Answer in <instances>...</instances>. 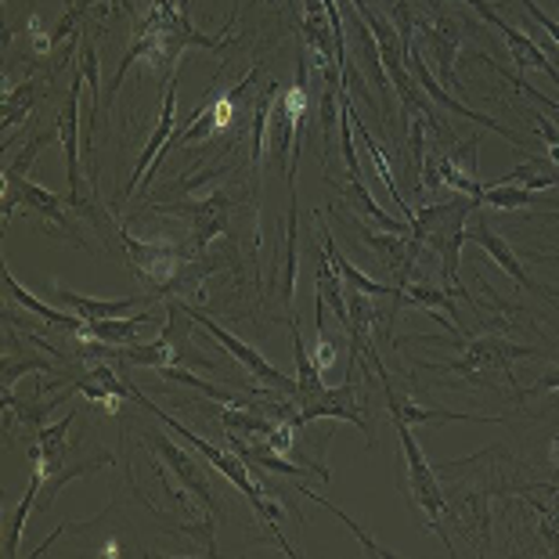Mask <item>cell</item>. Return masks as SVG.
<instances>
[{"label":"cell","mask_w":559,"mask_h":559,"mask_svg":"<svg viewBox=\"0 0 559 559\" xmlns=\"http://www.w3.org/2000/svg\"><path fill=\"white\" fill-rule=\"evenodd\" d=\"M480 202L469 195L459 199H444V202H423L412 217V239L430 246L433 253L440 257V275H444L448 289L459 296V300H473V296L462 289L459 278V257L462 246H466V224L469 213L477 210Z\"/></svg>","instance_id":"1"},{"label":"cell","mask_w":559,"mask_h":559,"mask_svg":"<svg viewBox=\"0 0 559 559\" xmlns=\"http://www.w3.org/2000/svg\"><path fill=\"white\" fill-rule=\"evenodd\" d=\"M520 358H545V350L520 347V343H509L502 336H473V340L462 343V354L455 361L419 365V368H430V372H440V376H462V379H469L473 386L506 383L509 390H513V397L523 401V390L513 376V361H520Z\"/></svg>","instance_id":"2"},{"label":"cell","mask_w":559,"mask_h":559,"mask_svg":"<svg viewBox=\"0 0 559 559\" xmlns=\"http://www.w3.org/2000/svg\"><path fill=\"white\" fill-rule=\"evenodd\" d=\"M386 415H390V423H394V433H397V440H401V459H404V469H408L412 506L423 513L426 527L437 531L440 538L448 542L444 527H440V516H444V487L437 484V469L430 466V462H426L423 448H419V440H415L412 426L401 419V412H397V408H390V404H386Z\"/></svg>","instance_id":"3"},{"label":"cell","mask_w":559,"mask_h":559,"mask_svg":"<svg viewBox=\"0 0 559 559\" xmlns=\"http://www.w3.org/2000/svg\"><path fill=\"white\" fill-rule=\"evenodd\" d=\"M83 73L76 66L73 80H69V98L62 105V112H58V130H62V148H66V177H69V206L87 213L94 228H102V210L87 206V199H83V174H80V148H83V127H80V94H83Z\"/></svg>","instance_id":"4"},{"label":"cell","mask_w":559,"mask_h":559,"mask_svg":"<svg viewBox=\"0 0 559 559\" xmlns=\"http://www.w3.org/2000/svg\"><path fill=\"white\" fill-rule=\"evenodd\" d=\"M188 314H192V321H195V325H199V329H206L210 336L217 340L221 347L228 350L231 358L239 361V365L246 368V372L257 379L260 386H271V390H275V394H285V397H296V394H300V383H296L293 376H285L282 368H275V365H271V361H267L264 354H260L257 347H249V343H246V340H239V336H235V332H228V329H224V325H217V321H213L210 314H202V311H192V307H188Z\"/></svg>","instance_id":"5"},{"label":"cell","mask_w":559,"mask_h":559,"mask_svg":"<svg viewBox=\"0 0 559 559\" xmlns=\"http://www.w3.org/2000/svg\"><path fill=\"white\" fill-rule=\"evenodd\" d=\"M148 210L166 213V217H188V224H192V249L195 253H206L217 235H228L231 199L224 192H213L195 202H152Z\"/></svg>","instance_id":"6"},{"label":"cell","mask_w":559,"mask_h":559,"mask_svg":"<svg viewBox=\"0 0 559 559\" xmlns=\"http://www.w3.org/2000/svg\"><path fill=\"white\" fill-rule=\"evenodd\" d=\"M404 62H408V73H412L415 83L423 87L426 98H433V102L440 105V109H448L451 116H462V120H473V123H480V127H487V130H495V134H502V138L509 141V145L523 148V138L516 134V130H509L506 123H498V120H491V116H484V112H477V109H469V105H462L459 98H451V94L444 91V83H440V80L430 73V66H426V55H423V47H419V44H412V47H408Z\"/></svg>","instance_id":"7"},{"label":"cell","mask_w":559,"mask_h":559,"mask_svg":"<svg viewBox=\"0 0 559 559\" xmlns=\"http://www.w3.org/2000/svg\"><path fill=\"white\" fill-rule=\"evenodd\" d=\"M354 383H358V376L347 372L343 379V386H325V394L314 397L311 404H304L300 412H296V430H304V426H311L318 419H340V423H354L358 430L368 437V444H372V423L365 419V404H358V394H354Z\"/></svg>","instance_id":"8"},{"label":"cell","mask_w":559,"mask_h":559,"mask_svg":"<svg viewBox=\"0 0 559 559\" xmlns=\"http://www.w3.org/2000/svg\"><path fill=\"white\" fill-rule=\"evenodd\" d=\"M4 185H15V188H19V202H22V206L37 213V217H40L51 231H66V239L73 242L76 249H91L87 242H83V235L76 231L73 217L66 213L62 199H58V195L51 192V188H40V185L26 181V177H15V174H8V170H4Z\"/></svg>","instance_id":"9"},{"label":"cell","mask_w":559,"mask_h":559,"mask_svg":"<svg viewBox=\"0 0 559 559\" xmlns=\"http://www.w3.org/2000/svg\"><path fill=\"white\" fill-rule=\"evenodd\" d=\"M145 444H148L152 455H159V459H163L159 466H166V469H174V473H177V480L185 484V491H195V495H199V502L206 506L210 513L217 509V498H213L210 484H206V473L199 469V459H195V455H188L185 448H177L174 440L166 437L163 430H148Z\"/></svg>","instance_id":"10"},{"label":"cell","mask_w":559,"mask_h":559,"mask_svg":"<svg viewBox=\"0 0 559 559\" xmlns=\"http://www.w3.org/2000/svg\"><path fill=\"white\" fill-rule=\"evenodd\" d=\"M177 80H181V73H170V80H166V91H163V109H159V123H156V130H152L148 145H145V152H141V156H138L134 174L127 177V188H123L120 195H134V188L148 177L152 163L159 159V152H163L166 145H170V138L177 134Z\"/></svg>","instance_id":"11"},{"label":"cell","mask_w":559,"mask_h":559,"mask_svg":"<svg viewBox=\"0 0 559 559\" xmlns=\"http://www.w3.org/2000/svg\"><path fill=\"white\" fill-rule=\"evenodd\" d=\"M459 22L448 19L444 11L426 22V19H415V29H419V37L426 44V51L433 58V69H437V80H444L455 87V55H459V44H462V29H455Z\"/></svg>","instance_id":"12"},{"label":"cell","mask_w":559,"mask_h":559,"mask_svg":"<svg viewBox=\"0 0 559 559\" xmlns=\"http://www.w3.org/2000/svg\"><path fill=\"white\" fill-rule=\"evenodd\" d=\"M51 300L58 307H66V311H73L76 318H83L91 325V321H105V318H123L134 311L138 304H148V300H156V296H127V300H98V296H83V293H73V289H66V285H51Z\"/></svg>","instance_id":"13"},{"label":"cell","mask_w":559,"mask_h":559,"mask_svg":"<svg viewBox=\"0 0 559 559\" xmlns=\"http://www.w3.org/2000/svg\"><path fill=\"white\" fill-rule=\"evenodd\" d=\"M466 242H473V246H480L487 257H491V264L495 267H502L509 278H513L520 289H538V285L531 282V275L523 271V264L516 260V253H513V246H509L502 235H498L495 228H491V221H484V217H477L473 224H466Z\"/></svg>","instance_id":"14"},{"label":"cell","mask_w":559,"mask_h":559,"mask_svg":"<svg viewBox=\"0 0 559 559\" xmlns=\"http://www.w3.org/2000/svg\"><path fill=\"white\" fill-rule=\"evenodd\" d=\"M300 40H304V51L321 66V73L336 66V40H332V22H329L325 0H304Z\"/></svg>","instance_id":"15"},{"label":"cell","mask_w":559,"mask_h":559,"mask_svg":"<svg viewBox=\"0 0 559 559\" xmlns=\"http://www.w3.org/2000/svg\"><path fill=\"white\" fill-rule=\"evenodd\" d=\"M383 386H386V404L390 408L401 412V419L408 426H430V423H484V426H498L502 419L498 415H469V412H448V408H423V404L415 401H397L394 386H390V379L383 376Z\"/></svg>","instance_id":"16"},{"label":"cell","mask_w":559,"mask_h":559,"mask_svg":"<svg viewBox=\"0 0 559 559\" xmlns=\"http://www.w3.org/2000/svg\"><path fill=\"white\" fill-rule=\"evenodd\" d=\"M300 195L296 188H289V213H285V257H282V282H278V296L282 304L289 307L293 314V296H296V271H300Z\"/></svg>","instance_id":"17"},{"label":"cell","mask_w":559,"mask_h":559,"mask_svg":"<svg viewBox=\"0 0 559 559\" xmlns=\"http://www.w3.org/2000/svg\"><path fill=\"white\" fill-rule=\"evenodd\" d=\"M289 332H293V361H296V383H300V394H296V408H304V404H311L314 397L325 394V383H321V368L318 361L311 358V350H307V343L300 336V325H296V318L289 314Z\"/></svg>","instance_id":"18"},{"label":"cell","mask_w":559,"mask_h":559,"mask_svg":"<svg viewBox=\"0 0 559 559\" xmlns=\"http://www.w3.org/2000/svg\"><path fill=\"white\" fill-rule=\"evenodd\" d=\"M148 321H156L152 311H141L134 318H105V321H91V325H83L80 336L87 340H98V343H109V347H130V343H138V329L148 325Z\"/></svg>","instance_id":"19"},{"label":"cell","mask_w":559,"mask_h":559,"mask_svg":"<svg viewBox=\"0 0 559 559\" xmlns=\"http://www.w3.org/2000/svg\"><path fill=\"white\" fill-rule=\"evenodd\" d=\"M278 83H264V91L257 94L253 105V123H249V163L253 170H260V163L267 156V127H271V109L278 102Z\"/></svg>","instance_id":"20"},{"label":"cell","mask_w":559,"mask_h":559,"mask_svg":"<svg viewBox=\"0 0 559 559\" xmlns=\"http://www.w3.org/2000/svg\"><path fill=\"white\" fill-rule=\"evenodd\" d=\"M4 289H8L11 300H19L29 314H37V318H44V321H51V325H58V329H66V332H83V325H87L83 318H76V314L69 318L66 311H58V307L44 304L40 296L26 293V289H22V282H19L15 275H11V271H4Z\"/></svg>","instance_id":"21"},{"label":"cell","mask_w":559,"mask_h":559,"mask_svg":"<svg viewBox=\"0 0 559 559\" xmlns=\"http://www.w3.org/2000/svg\"><path fill=\"white\" fill-rule=\"evenodd\" d=\"M451 300H459L451 289H437V285H426V282H408V285H401V307L408 304V307H426V311H444L451 321H459V311H455V304ZM462 325V321H459Z\"/></svg>","instance_id":"22"},{"label":"cell","mask_w":559,"mask_h":559,"mask_svg":"<svg viewBox=\"0 0 559 559\" xmlns=\"http://www.w3.org/2000/svg\"><path fill=\"white\" fill-rule=\"evenodd\" d=\"M37 98H40L37 80H26V83H19V87L8 91V98H4V120H0L4 134L29 120V112H33V105H37Z\"/></svg>","instance_id":"23"},{"label":"cell","mask_w":559,"mask_h":559,"mask_svg":"<svg viewBox=\"0 0 559 559\" xmlns=\"http://www.w3.org/2000/svg\"><path fill=\"white\" fill-rule=\"evenodd\" d=\"M506 181L531 188V192H545V188H556L559 185V163H552V159L520 163L513 174H506Z\"/></svg>","instance_id":"24"},{"label":"cell","mask_w":559,"mask_h":559,"mask_svg":"<svg viewBox=\"0 0 559 559\" xmlns=\"http://www.w3.org/2000/svg\"><path fill=\"white\" fill-rule=\"evenodd\" d=\"M40 487H44V473L37 469V473L29 477V487H26V495H22V502H19V509H15V516H11V527H8V538H4V556H19L22 527H26V520H29V513H33V506H37Z\"/></svg>","instance_id":"25"},{"label":"cell","mask_w":559,"mask_h":559,"mask_svg":"<svg viewBox=\"0 0 559 559\" xmlns=\"http://www.w3.org/2000/svg\"><path fill=\"white\" fill-rule=\"evenodd\" d=\"M484 202L487 206H495V210H527L531 202H534V192L531 188H523V185H513V181H502V185H495V188H484Z\"/></svg>","instance_id":"26"},{"label":"cell","mask_w":559,"mask_h":559,"mask_svg":"<svg viewBox=\"0 0 559 559\" xmlns=\"http://www.w3.org/2000/svg\"><path fill=\"white\" fill-rule=\"evenodd\" d=\"M55 141H62V130H58V123H55L51 130H40V134H33V138L26 141V148H22L19 156H15V163L8 166V174L26 177V174H29V166H33V159H37L47 145H55Z\"/></svg>","instance_id":"27"},{"label":"cell","mask_w":559,"mask_h":559,"mask_svg":"<svg viewBox=\"0 0 559 559\" xmlns=\"http://www.w3.org/2000/svg\"><path fill=\"white\" fill-rule=\"evenodd\" d=\"M26 372H44V376H51L55 372V365L51 361H44V358H22V361H4V390H11L19 383Z\"/></svg>","instance_id":"28"},{"label":"cell","mask_w":559,"mask_h":559,"mask_svg":"<svg viewBox=\"0 0 559 559\" xmlns=\"http://www.w3.org/2000/svg\"><path fill=\"white\" fill-rule=\"evenodd\" d=\"M534 116V127H538V134L545 141V148H549V159L559 163V123H552L545 112H531Z\"/></svg>","instance_id":"29"},{"label":"cell","mask_w":559,"mask_h":559,"mask_svg":"<svg viewBox=\"0 0 559 559\" xmlns=\"http://www.w3.org/2000/svg\"><path fill=\"white\" fill-rule=\"evenodd\" d=\"M293 430H296V426L289 423V419H282L278 426H275V433H271V440H267V451H275V455H289V451H293Z\"/></svg>","instance_id":"30"},{"label":"cell","mask_w":559,"mask_h":559,"mask_svg":"<svg viewBox=\"0 0 559 559\" xmlns=\"http://www.w3.org/2000/svg\"><path fill=\"white\" fill-rule=\"evenodd\" d=\"M520 8L527 11V15H531L534 22H538V26H542V29L549 33V37H552V40L559 44V22H556V19H549V15H545V11H542L538 4H534V0H520Z\"/></svg>","instance_id":"31"},{"label":"cell","mask_w":559,"mask_h":559,"mask_svg":"<svg viewBox=\"0 0 559 559\" xmlns=\"http://www.w3.org/2000/svg\"><path fill=\"white\" fill-rule=\"evenodd\" d=\"M559 390V365L556 368H549V372H545L538 383H534L531 390H523V397H542V394H556Z\"/></svg>","instance_id":"32"},{"label":"cell","mask_w":559,"mask_h":559,"mask_svg":"<svg viewBox=\"0 0 559 559\" xmlns=\"http://www.w3.org/2000/svg\"><path fill=\"white\" fill-rule=\"evenodd\" d=\"M466 4H469L473 11H477V15H480L491 29H502V22H506V19L491 8V0H466Z\"/></svg>","instance_id":"33"},{"label":"cell","mask_w":559,"mask_h":559,"mask_svg":"<svg viewBox=\"0 0 559 559\" xmlns=\"http://www.w3.org/2000/svg\"><path fill=\"white\" fill-rule=\"evenodd\" d=\"M552 466H559V437L552 440Z\"/></svg>","instance_id":"34"},{"label":"cell","mask_w":559,"mask_h":559,"mask_svg":"<svg viewBox=\"0 0 559 559\" xmlns=\"http://www.w3.org/2000/svg\"><path fill=\"white\" fill-rule=\"evenodd\" d=\"M390 8H394V0H383V15L390 19Z\"/></svg>","instance_id":"35"},{"label":"cell","mask_w":559,"mask_h":559,"mask_svg":"<svg viewBox=\"0 0 559 559\" xmlns=\"http://www.w3.org/2000/svg\"><path fill=\"white\" fill-rule=\"evenodd\" d=\"M120 4H123V8H127V11H130V4H127V0H120Z\"/></svg>","instance_id":"36"}]
</instances>
